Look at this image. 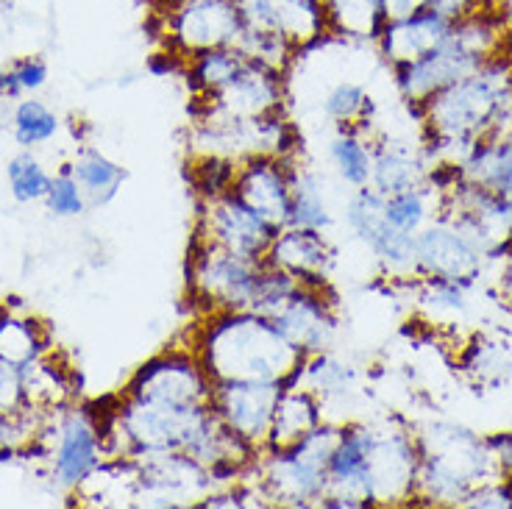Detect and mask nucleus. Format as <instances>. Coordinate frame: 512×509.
Returning a JSON list of instances; mask_svg holds the SVG:
<instances>
[{"instance_id": "nucleus-1", "label": "nucleus", "mask_w": 512, "mask_h": 509, "mask_svg": "<svg viewBox=\"0 0 512 509\" xmlns=\"http://www.w3.org/2000/svg\"><path fill=\"white\" fill-rule=\"evenodd\" d=\"M201 365L212 382L254 379L279 382L282 390L298 387L307 370V354L284 340L276 323L251 309H231L209 320Z\"/></svg>"}, {"instance_id": "nucleus-2", "label": "nucleus", "mask_w": 512, "mask_h": 509, "mask_svg": "<svg viewBox=\"0 0 512 509\" xmlns=\"http://www.w3.org/2000/svg\"><path fill=\"white\" fill-rule=\"evenodd\" d=\"M340 440V429L315 426L290 448L273 451L265 473V487L279 504L320 501L329 490V459Z\"/></svg>"}, {"instance_id": "nucleus-3", "label": "nucleus", "mask_w": 512, "mask_h": 509, "mask_svg": "<svg viewBox=\"0 0 512 509\" xmlns=\"http://www.w3.org/2000/svg\"><path fill=\"white\" fill-rule=\"evenodd\" d=\"M262 265L265 259L234 254L229 248H220L206 240L204 248L192 256V290L218 312L248 309Z\"/></svg>"}, {"instance_id": "nucleus-4", "label": "nucleus", "mask_w": 512, "mask_h": 509, "mask_svg": "<svg viewBox=\"0 0 512 509\" xmlns=\"http://www.w3.org/2000/svg\"><path fill=\"white\" fill-rule=\"evenodd\" d=\"M243 28L245 20L234 0H179L167 14V37L190 56L237 45Z\"/></svg>"}, {"instance_id": "nucleus-5", "label": "nucleus", "mask_w": 512, "mask_h": 509, "mask_svg": "<svg viewBox=\"0 0 512 509\" xmlns=\"http://www.w3.org/2000/svg\"><path fill=\"white\" fill-rule=\"evenodd\" d=\"M282 395L279 382H254V379H223L212 387V409L231 432L243 440L265 443L273 423V412Z\"/></svg>"}, {"instance_id": "nucleus-6", "label": "nucleus", "mask_w": 512, "mask_h": 509, "mask_svg": "<svg viewBox=\"0 0 512 509\" xmlns=\"http://www.w3.org/2000/svg\"><path fill=\"white\" fill-rule=\"evenodd\" d=\"M212 387L215 382L198 359H192L190 354H167L140 368L131 382V395L165 404L201 407L212 401Z\"/></svg>"}, {"instance_id": "nucleus-7", "label": "nucleus", "mask_w": 512, "mask_h": 509, "mask_svg": "<svg viewBox=\"0 0 512 509\" xmlns=\"http://www.w3.org/2000/svg\"><path fill=\"white\" fill-rule=\"evenodd\" d=\"M206 240L220 248H229L234 254L265 259L279 231L262 215H256L237 192L231 190L218 198H209L206 212Z\"/></svg>"}, {"instance_id": "nucleus-8", "label": "nucleus", "mask_w": 512, "mask_h": 509, "mask_svg": "<svg viewBox=\"0 0 512 509\" xmlns=\"http://www.w3.org/2000/svg\"><path fill=\"white\" fill-rule=\"evenodd\" d=\"M245 26L279 31L298 45H309L329 31L323 0H234Z\"/></svg>"}, {"instance_id": "nucleus-9", "label": "nucleus", "mask_w": 512, "mask_h": 509, "mask_svg": "<svg viewBox=\"0 0 512 509\" xmlns=\"http://www.w3.org/2000/svg\"><path fill=\"white\" fill-rule=\"evenodd\" d=\"M290 179L293 176L284 173L276 156L259 153V156H251L243 167H237L231 190L237 192L256 215L265 217L276 229H284L290 226V206H293Z\"/></svg>"}, {"instance_id": "nucleus-10", "label": "nucleus", "mask_w": 512, "mask_h": 509, "mask_svg": "<svg viewBox=\"0 0 512 509\" xmlns=\"http://www.w3.org/2000/svg\"><path fill=\"white\" fill-rule=\"evenodd\" d=\"M270 320L282 331L284 340L307 357L323 351L334 334V318L329 312V304L318 293H312L307 284H301L282 312Z\"/></svg>"}, {"instance_id": "nucleus-11", "label": "nucleus", "mask_w": 512, "mask_h": 509, "mask_svg": "<svg viewBox=\"0 0 512 509\" xmlns=\"http://www.w3.org/2000/svg\"><path fill=\"white\" fill-rule=\"evenodd\" d=\"M101 434L87 412L67 415L59 426V446L53 457V473L64 487L87 482L101 462Z\"/></svg>"}, {"instance_id": "nucleus-12", "label": "nucleus", "mask_w": 512, "mask_h": 509, "mask_svg": "<svg viewBox=\"0 0 512 509\" xmlns=\"http://www.w3.org/2000/svg\"><path fill=\"white\" fill-rule=\"evenodd\" d=\"M448 28H451V23L446 17H440L432 9H421V12L404 17V20H390L387 26H382L379 42H382V51L387 59L407 64L421 59L423 53L440 45L446 39Z\"/></svg>"}, {"instance_id": "nucleus-13", "label": "nucleus", "mask_w": 512, "mask_h": 509, "mask_svg": "<svg viewBox=\"0 0 512 509\" xmlns=\"http://www.w3.org/2000/svg\"><path fill=\"white\" fill-rule=\"evenodd\" d=\"M268 262L276 268H284L293 273L301 284L309 281H320L326 276V268L332 262V251L323 240L320 231L312 229H282L279 237L273 240L268 251Z\"/></svg>"}, {"instance_id": "nucleus-14", "label": "nucleus", "mask_w": 512, "mask_h": 509, "mask_svg": "<svg viewBox=\"0 0 512 509\" xmlns=\"http://www.w3.org/2000/svg\"><path fill=\"white\" fill-rule=\"evenodd\" d=\"M315 426H320V409L315 393L312 390H301V387L282 390L276 412H273V423H270V448L273 451L290 448L301 437H307Z\"/></svg>"}, {"instance_id": "nucleus-15", "label": "nucleus", "mask_w": 512, "mask_h": 509, "mask_svg": "<svg viewBox=\"0 0 512 509\" xmlns=\"http://www.w3.org/2000/svg\"><path fill=\"white\" fill-rule=\"evenodd\" d=\"M73 167V176L81 184L84 195H90V201L95 206L109 204L120 190V184L126 179L123 167H117L115 162H109L103 153L98 151H84L76 159Z\"/></svg>"}, {"instance_id": "nucleus-16", "label": "nucleus", "mask_w": 512, "mask_h": 509, "mask_svg": "<svg viewBox=\"0 0 512 509\" xmlns=\"http://www.w3.org/2000/svg\"><path fill=\"white\" fill-rule=\"evenodd\" d=\"M290 190H293V206H290V226L295 229H312L323 231L332 223V215L326 209L323 192L315 176L309 173H295L290 179Z\"/></svg>"}, {"instance_id": "nucleus-17", "label": "nucleus", "mask_w": 512, "mask_h": 509, "mask_svg": "<svg viewBox=\"0 0 512 509\" xmlns=\"http://www.w3.org/2000/svg\"><path fill=\"white\" fill-rule=\"evenodd\" d=\"M39 357H42V340H39L37 323L0 315V359L23 368Z\"/></svg>"}, {"instance_id": "nucleus-18", "label": "nucleus", "mask_w": 512, "mask_h": 509, "mask_svg": "<svg viewBox=\"0 0 512 509\" xmlns=\"http://www.w3.org/2000/svg\"><path fill=\"white\" fill-rule=\"evenodd\" d=\"M14 140L23 148H34L39 142H48L59 131V117L42 101H20L14 106Z\"/></svg>"}, {"instance_id": "nucleus-19", "label": "nucleus", "mask_w": 512, "mask_h": 509, "mask_svg": "<svg viewBox=\"0 0 512 509\" xmlns=\"http://www.w3.org/2000/svg\"><path fill=\"white\" fill-rule=\"evenodd\" d=\"M6 176H9L12 195L20 204H31V201H45L48 198L53 179L42 170V165L34 156H28V153L14 156L9 167H6Z\"/></svg>"}, {"instance_id": "nucleus-20", "label": "nucleus", "mask_w": 512, "mask_h": 509, "mask_svg": "<svg viewBox=\"0 0 512 509\" xmlns=\"http://www.w3.org/2000/svg\"><path fill=\"white\" fill-rule=\"evenodd\" d=\"M332 159L337 170H340L343 181L354 184V187H365L373 179L371 153H368V148L357 137H351V134H340L332 142Z\"/></svg>"}, {"instance_id": "nucleus-21", "label": "nucleus", "mask_w": 512, "mask_h": 509, "mask_svg": "<svg viewBox=\"0 0 512 509\" xmlns=\"http://www.w3.org/2000/svg\"><path fill=\"white\" fill-rule=\"evenodd\" d=\"M48 209H51L53 215L59 217H73L81 215L84 212V206H87V195L81 190V184L73 176V167H67L62 176H56L51 181V190H48Z\"/></svg>"}, {"instance_id": "nucleus-22", "label": "nucleus", "mask_w": 512, "mask_h": 509, "mask_svg": "<svg viewBox=\"0 0 512 509\" xmlns=\"http://www.w3.org/2000/svg\"><path fill=\"white\" fill-rule=\"evenodd\" d=\"M234 176H237V165L223 159V156H206L201 167H195V184L204 192L206 198H218L226 195L234 187Z\"/></svg>"}, {"instance_id": "nucleus-23", "label": "nucleus", "mask_w": 512, "mask_h": 509, "mask_svg": "<svg viewBox=\"0 0 512 509\" xmlns=\"http://www.w3.org/2000/svg\"><path fill=\"white\" fill-rule=\"evenodd\" d=\"M384 217L398 231H412L423 217V201L415 190L393 192L384 198Z\"/></svg>"}, {"instance_id": "nucleus-24", "label": "nucleus", "mask_w": 512, "mask_h": 509, "mask_svg": "<svg viewBox=\"0 0 512 509\" xmlns=\"http://www.w3.org/2000/svg\"><path fill=\"white\" fill-rule=\"evenodd\" d=\"M365 101H368V95H365V90L359 84L343 81V84H337L329 92V98H326V115L332 117V120H340V123H351V120H357L362 115Z\"/></svg>"}, {"instance_id": "nucleus-25", "label": "nucleus", "mask_w": 512, "mask_h": 509, "mask_svg": "<svg viewBox=\"0 0 512 509\" xmlns=\"http://www.w3.org/2000/svg\"><path fill=\"white\" fill-rule=\"evenodd\" d=\"M28 409L26 387H23V370L0 359V415H12Z\"/></svg>"}, {"instance_id": "nucleus-26", "label": "nucleus", "mask_w": 512, "mask_h": 509, "mask_svg": "<svg viewBox=\"0 0 512 509\" xmlns=\"http://www.w3.org/2000/svg\"><path fill=\"white\" fill-rule=\"evenodd\" d=\"M307 373L312 384H315V390H320V393H340V390H346L348 370L346 365H340L334 359L318 357L315 362H307Z\"/></svg>"}, {"instance_id": "nucleus-27", "label": "nucleus", "mask_w": 512, "mask_h": 509, "mask_svg": "<svg viewBox=\"0 0 512 509\" xmlns=\"http://www.w3.org/2000/svg\"><path fill=\"white\" fill-rule=\"evenodd\" d=\"M12 73L17 78V84H20V90L34 92L39 87H45V81H48V64L37 59V56H31V59H23V62L14 64Z\"/></svg>"}, {"instance_id": "nucleus-28", "label": "nucleus", "mask_w": 512, "mask_h": 509, "mask_svg": "<svg viewBox=\"0 0 512 509\" xmlns=\"http://www.w3.org/2000/svg\"><path fill=\"white\" fill-rule=\"evenodd\" d=\"M471 6H474V0H426V9L446 17L448 23L462 20L465 14L471 12Z\"/></svg>"}]
</instances>
